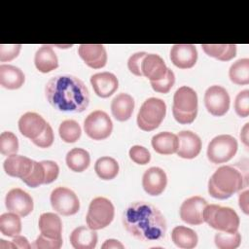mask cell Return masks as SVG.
<instances>
[{"instance_id": "cb8c5ba5", "label": "cell", "mask_w": 249, "mask_h": 249, "mask_svg": "<svg viewBox=\"0 0 249 249\" xmlns=\"http://www.w3.org/2000/svg\"><path fill=\"white\" fill-rule=\"evenodd\" d=\"M38 226L42 234L51 238H62V222L57 214L52 212L41 214Z\"/></svg>"}, {"instance_id": "9c48e42d", "label": "cell", "mask_w": 249, "mask_h": 249, "mask_svg": "<svg viewBox=\"0 0 249 249\" xmlns=\"http://www.w3.org/2000/svg\"><path fill=\"white\" fill-rule=\"evenodd\" d=\"M86 134L93 140H103L110 136L113 123L107 113L101 110L91 112L84 122Z\"/></svg>"}, {"instance_id": "60d3db41", "label": "cell", "mask_w": 249, "mask_h": 249, "mask_svg": "<svg viewBox=\"0 0 249 249\" xmlns=\"http://www.w3.org/2000/svg\"><path fill=\"white\" fill-rule=\"evenodd\" d=\"M129 158L137 164H147L151 160L150 152L143 146L135 145L129 150Z\"/></svg>"}, {"instance_id": "ba28073f", "label": "cell", "mask_w": 249, "mask_h": 249, "mask_svg": "<svg viewBox=\"0 0 249 249\" xmlns=\"http://www.w3.org/2000/svg\"><path fill=\"white\" fill-rule=\"evenodd\" d=\"M236 139L229 134H221L214 137L207 147V158L212 163H224L229 161L237 151Z\"/></svg>"}, {"instance_id": "74e56055", "label": "cell", "mask_w": 249, "mask_h": 249, "mask_svg": "<svg viewBox=\"0 0 249 249\" xmlns=\"http://www.w3.org/2000/svg\"><path fill=\"white\" fill-rule=\"evenodd\" d=\"M150 83L155 91L160 92V93H167L171 89V88L173 87V85L175 83V76H174L173 71L171 69L167 68L166 74L162 79H160L159 81L150 82Z\"/></svg>"}, {"instance_id": "f907efd6", "label": "cell", "mask_w": 249, "mask_h": 249, "mask_svg": "<svg viewBox=\"0 0 249 249\" xmlns=\"http://www.w3.org/2000/svg\"><path fill=\"white\" fill-rule=\"evenodd\" d=\"M6 247H8V248H16L15 245H14V243H13L12 241L7 243L5 240L0 239V248H6Z\"/></svg>"}, {"instance_id": "f546056e", "label": "cell", "mask_w": 249, "mask_h": 249, "mask_svg": "<svg viewBox=\"0 0 249 249\" xmlns=\"http://www.w3.org/2000/svg\"><path fill=\"white\" fill-rule=\"evenodd\" d=\"M90 163V157L88 151L82 148H74L66 155L67 166L75 172L85 171Z\"/></svg>"}, {"instance_id": "4fadbf2b", "label": "cell", "mask_w": 249, "mask_h": 249, "mask_svg": "<svg viewBox=\"0 0 249 249\" xmlns=\"http://www.w3.org/2000/svg\"><path fill=\"white\" fill-rule=\"evenodd\" d=\"M206 205V200L201 196L189 197L181 204L180 218L189 225H201L204 223L203 210Z\"/></svg>"}, {"instance_id": "f6af8a7d", "label": "cell", "mask_w": 249, "mask_h": 249, "mask_svg": "<svg viewBox=\"0 0 249 249\" xmlns=\"http://www.w3.org/2000/svg\"><path fill=\"white\" fill-rule=\"evenodd\" d=\"M41 162L45 168V173H46L45 184H50L54 180H56L59 173V167L57 163L53 160H43Z\"/></svg>"}, {"instance_id": "f1b7e54d", "label": "cell", "mask_w": 249, "mask_h": 249, "mask_svg": "<svg viewBox=\"0 0 249 249\" xmlns=\"http://www.w3.org/2000/svg\"><path fill=\"white\" fill-rule=\"evenodd\" d=\"M204 53L221 61H229L236 55V45L234 44H202Z\"/></svg>"}, {"instance_id": "836d02e7", "label": "cell", "mask_w": 249, "mask_h": 249, "mask_svg": "<svg viewBox=\"0 0 249 249\" xmlns=\"http://www.w3.org/2000/svg\"><path fill=\"white\" fill-rule=\"evenodd\" d=\"M60 138L66 143L76 142L82 133L80 124L74 120L63 121L58 128Z\"/></svg>"}, {"instance_id": "ee69618b", "label": "cell", "mask_w": 249, "mask_h": 249, "mask_svg": "<svg viewBox=\"0 0 249 249\" xmlns=\"http://www.w3.org/2000/svg\"><path fill=\"white\" fill-rule=\"evenodd\" d=\"M32 142L40 148H49L50 146H52L53 142V131L52 126L49 124H47L42 134L36 139L32 140Z\"/></svg>"}, {"instance_id": "83f0119b", "label": "cell", "mask_w": 249, "mask_h": 249, "mask_svg": "<svg viewBox=\"0 0 249 249\" xmlns=\"http://www.w3.org/2000/svg\"><path fill=\"white\" fill-rule=\"evenodd\" d=\"M171 238L177 247L183 249L195 248L198 241V237L196 231L184 226L175 227L172 230Z\"/></svg>"}, {"instance_id": "7a4b0ae2", "label": "cell", "mask_w": 249, "mask_h": 249, "mask_svg": "<svg viewBox=\"0 0 249 249\" xmlns=\"http://www.w3.org/2000/svg\"><path fill=\"white\" fill-rule=\"evenodd\" d=\"M45 93L50 104L62 112L81 113L89 103V89L77 77L58 75L51 78Z\"/></svg>"}, {"instance_id": "9a60e30c", "label": "cell", "mask_w": 249, "mask_h": 249, "mask_svg": "<svg viewBox=\"0 0 249 249\" xmlns=\"http://www.w3.org/2000/svg\"><path fill=\"white\" fill-rule=\"evenodd\" d=\"M78 53L90 68L99 69L106 65L107 53L101 44H82L78 48Z\"/></svg>"}, {"instance_id": "b9f144b4", "label": "cell", "mask_w": 249, "mask_h": 249, "mask_svg": "<svg viewBox=\"0 0 249 249\" xmlns=\"http://www.w3.org/2000/svg\"><path fill=\"white\" fill-rule=\"evenodd\" d=\"M21 49L20 44H14V45H0V61H11L16 58Z\"/></svg>"}, {"instance_id": "3957f363", "label": "cell", "mask_w": 249, "mask_h": 249, "mask_svg": "<svg viewBox=\"0 0 249 249\" xmlns=\"http://www.w3.org/2000/svg\"><path fill=\"white\" fill-rule=\"evenodd\" d=\"M247 172L235 166H220L208 181V193L214 198H229L247 186Z\"/></svg>"}, {"instance_id": "d6a6232c", "label": "cell", "mask_w": 249, "mask_h": 249, "mask_svg": "<svg viewBox=\"0 0 249 249\" xmlns=\"http://www.w3.org/2000/svg\"><path fill=\"white\" fill-rule=\"evenodd\" d=\"M20 216L16 213H4L0 216V231L8 236L14 237L21 231Z\"/></svg>"}, {"instance_id": "7c38bea8", "label": "cell", "mask_w": 249, "mask_h": 249, "mask_svg": "<svg viewBox=\"0 0 249 249\" xmlns=\"http://www.w3.org/2000/svg\"><path fill=\"white\" fill-rule=\"evenodd\" d=\"M5 204L10 212L20 217L27 216L33 210V199L25 191L15 188L8 192L5 197Z\"/></svg>"}, {"instance_id": "4dcf8cb0", "label": "cell", "mask_w": 249, "mask_h": 249, "mask_svg": "<svg viewBox=\"0 0 249 249\" xmlns=\"http://www.w3.org/2000/svg\"><path fill=\"white\" fill-rule=\"evenodd\" d=\"M119 163L111 157H101L94 164V170L97 176L103 180H112L119 173Z\"/></svg>"}, {"instance_id": "484cf974", "label": "cell", "mask_w": 249, "mask_h": 249, "mask_svg": "<svg viewBox=\"0 0 249 249\" xmlns=\"http://www.w3.org/2000/svg\"><path fill=\"white\" fill-rule=\"evenodd\" d=\"M34 63L42 73H49L58 67L57 56L51 46L44 45L39 48L34 56Z\"/></svg>"}, {"instance_id": "8992f818", "label": "cell", "mask_w": 249, "mask_h": 249, "mask_svg": "<svg viewBox=\"0 0 249 249\" xmlns=\"http://www.w3.org/2000/svg\"><path fill=\"white\" fill-rule=\"evenodd\" d=\"M166 114V104L157 97L146 99L137 114V124L144 131H152L160 126Z\"/></svg>"}, {"instance_id": "f35d334b", "label": "cell", "mask_w": 249, "mask_h": 249, "mask_svg": "<svg viewBox=\"0 0 249 249\" xmlns=\"http://www.w3.org/2000/svg\"><path fill=\"white\" fill-rule=\"evenodd\" d=\"M235 113L241 117L246 118L249 115V90L244 89L237 93L234 100Z\"/></svg>"}, {"instance_id": "e0dca14e", "label": "cell", "mask_w": 249, "mask_h": 249, "mask_svg": "<svg viewBox=\"0 0 249 249\" xmlns=\"http://www.w3.org/2000/svg\"><path fill=\"white\" fill-rule=\"evenodd\" d=\"M166 184V173L160 167H150L143 174L142 186L144 191L150 196L160 195L164 191Z\"/></svg>"}, {"instance_id": "d6986e66", "label": "cell", "mask_w": 249, "mask_h": 249, "mask_svg": "<svg viewBox=\"0 0 249 249\" xmlns=\"http://www.w3.org/2000/svg\"><path fill=\"white\" fill-rule=\"evenodd\" d=\"M90 84L96 95L102 98L111 96L119 88L118 78L110 72L93 74L90 77Z\"/></svg>"}, {"instance_id": "e575fe53", "label": "cell", "mask_w": 249, "mask_h": 249, "mask_svg": "<svg viewBox=\"0 0 249 249\" xmlns=\"http://www.w3.org/2000/svg\"><path fill=\"white\" fill-rule=\"evenodd\" d=\"M214 241L220 249H234L240 245L241 235L237 231L233 232L218 231L214 236Z\"/></svg>"}, {"instance_id": "4316f807", "label": "cell", "mask_w": 249, "mask_h": 249, "mask_svg": "<svg viewBox=\"0 0 249 249\" xmlns=\"http://www.w3.org/2000/svg\"><path fill=\"white\" fill-rule=\"evenodd\" d=\"M153 149L160 155H171L176 153L178 148V137L176 134L168 131L160 132L152 138Z\"/></svg>"}, {"instance_id": "ffe728a7", "label": "cell", "mask_w": 249, "mask_h": 249, "mask_svg": "<svg viewBox=\"0 0 249 249\" xmlns=\"http://www.w3.org/2000/svg\"><path fill=\"white\" fill-rule=\"evenodd\" d=\"M167 71V67L163 59L156 53H147L141 62L142 75L150 80V82L162 79Z\"/></svg>"}, {"instance_id": "5b68a950", "label": "cell", "mask_w": 249, "mask_h": 249, "mask_svg": "<svg viewBox=\"0 0 249 249\" xmlns=\"http://www.w3.org/2000/svg\"><path fill=\"white\" fill-rule=\"evenodd\" d=\"M203 220L219 231L233 232L238 230L239 217L231 207L207 204L203 210Z\"/></svg>"}, {"instance_id": "2e32d148", "label": "cell", "mask_w": 249, "mask_h": 249, "mask_svg": "<svg viewBox=\"0 0 249 249\" xmlns=\"http://www.w3.org/2000/svg\"><path fill=\"white\" fill-rule=\"evenodd\" d=\"M178 137L177 155L183 159H194L200 153L201 140L197 134L190 130L180 131Z\"/></svg>"}, {"instance_id": "8fae6325", "label": "cell", "mask_w": 249, "mask_h": 249, "mask_svg": "<svg viewBox=\"0 0 249 249\" xmlns=\"http://www.w3.org/2000/svg\"><path fill=\"white\" fill-rule=\"evenodd\" d=\"M230 95L225 88L211 86L204 93V105L207 111L216 117L224 116L230 108Z\"/></svg>"}, {"instance_id": "7dc6e473", "label": "cell", "mask_w": 249, "mask_h": 249, "mask_svg": "<svg viewBox=\"0 0 249 249\" xmlns=\"http://www.w3.org/2000/svg\"><path fill=\"white\" fill-rule=\"evenodd\" d=\"M248 194L249 192L246 190L244 192H242L239 196H238V201H239V207L241 208V210L245 213L248 214L249 213V207H248Z\"/></svg>"}, {"instance_id": "52a82bcc", "label": "cell", "mask_w": 249, "mask_h": 249, "mask_svg": "<svg viewBox=\"0 0 249 249\" xmlns=\"http://www.w3.org/2000/svg\"><path fill=\"white\" fill-rule=\"evenodd\" d=\"M115 208L113 203L106 197L93 198L89 206L86 217L87 225L91 230L97 231L106 228L114 219Z\"/></svg>"}, {"instance_id": "1f68e13d", "label": "cell", "mask_w": 249, "mask_h": 249, "mask_svg": "<svg viewBox=\"0 0 249 249\" xmlns=\"http://www.w3.org/2000/svg\"><path fill=\"white\" fill-rule=\"evenodd\" d=\"M231 81L235 85L249 84V59L240 58L233 62L229 70Z\"/></svg>"}, {"instance_id": "8d00e7d4", "label": "cell", "mask_w": 249, "mask_h": 249, "mask_svg": "<svg viewBox=\"0 0 249 249\" xmlns=\"http://www.w3.org/2000/svg\"><path fill=\"white\" fill-rule=\"evenodd\" d=\"M46 173L42 162L33 161V166L29 174L22 179V181L31 188H36L42 184H45Z\"/></svg>"}, {"instance_id": "ab89813d", "label": "cell", "mask_w": 249, "mask_h": 249, "mask_svg": "<svg viewBox=\"0 0 249 249\" xmlns=\"http://www.w3.org/2000/svg\"><path fill=\"white\" fill-rule=\"evenodd\" d=\"M62 238H51L44 234H40L36 240L31 244V248L35 249H59L62 246Z\"/></svg>"}, {"instance_id": "5bb4252c", "label": "cell", "mask_w": 249, "mask_h": 249, "mask_svg": "<svg viewBox=\"0 0 249 249\" xmlns=\"http://www.w3.org/2000/svg\"><path fill=\"white\" fill-rule=\"evenodd\" d=\"M171 62L180 69L192 68L197 60V51L192 44H176L170 50Z\"/></svg>"}, {"instance_id": "bcb514c9", "label": "cell", "mask_w": 249, "mask_h": 249, "mask_svg": "<svg viewBox=\"0 0 249 249\" xmlns=\"http://www.w3.org/2000/svg\"><path fill=\"white\" fill-rule=\"evenodd\" d=\"M12 242L14 243L16 248H20V249H29V248H31V244L28 242L27 238L22 236V235H19V234L14 236Z\"/></svg>"}, {"instance_id": "30bf717a", "label": "cell", "mask_w": 249, "mask_h": 249, "mask_svg": "<svg viewBox=\"0 0 249 249\" xmlns=\"http://www.w3.org/2000/svg\"><path fill=\"white\" fill-rule=\"evenodd\" d=\"M51 204L54 211L70 216L76 214L80 209V201L76 194L65 187H57L51 194Z\"/></svg>"}, {"instance_id": "d4e9b609", "label": "cell", "mask_w": 249, "mask_h": 249, "mask_svg": "<svg viewBox=\"0 0 249 249\" xmlns=\"http://www.w3.org/2000/svg\"><path fill=\"white\" fill-rule=\"evenodd\" d=\"M23 72L14 65H0V85L8 89H19L24 83Z\"/></svg>"}, {"instance_id": "7bdbcfd3", "label": "cell", "mask_w": 249, "mask_h": 249, "mask_svg": "<svg viewBox=\"0 0 249 249\" xmlns=\"http://www.w3.org/2000/svg\"><path fill=\"white\" fill-rule=\"evenodd\" d=\"M147 54V53L145 52H138L133 53L132 55L129 56L128 60H127V67L128 70L135 76H143L142 72H141V62L143 57Z\"/></svg>"}, {"instance_id": "d590c367", "label": "cell", "mask_w": 249, "mask_h": 249, "mask_svg": "<svg viewBox=\"0 0 249 249\" xmlns=\"http://www.w3.org/2000/svg\"><path fill=\"white\" fill-rule=\"evenodd\" d=\"M18 151V140L11 131H4L0 135V152L4 156L17 154Z\"/></svg>"}, {"instance_id": "277c9868", "label": "cell", "mask_w": 249, "mask_h": 249, "mask_svg": "<svg viewBox=\"0 0 249 249\" xmlns=\"http://www.w3.org/2000/svg\"><path fill=\"white\" fill-rule=\"evenodd\" d=\"M172 113L181 124H192L197 115V95L190 87L179 88L173 96Z\"/></svg>"}, {"instance_id": "603a6c76", "label": "cell", "mask_w": 249, "mask_h": 249, "mask_svg": "<svg viewBox=\"0 0 249 249\" xmlns=\"http://www.w3.org/2000/svg\"><path fill=\"white\" fill-rule=\"evenodd\" d=\"M70 243L75 249H93L97 243V233L89 227H78L70 234Z\"/></svg>"}, {"instance_id": "6da1fadb", "label": "cell", "mask_w": 249, "mask_h": 249, "mask_svg": "<svg viewBox=\"0 0 249 249\" xmlns=\"http://www.w3.org/2000/svg\"><path fill=\"white\" fill-rule=\"evenodd\" d=\"M125 230L141 241H158L164 237L166 222L161 212L145 201H135L127 206L123 215Z\"/></svg>"}, {"instance_id": "ac0fdd59", "label": "cell", "mask_w": 249, "mask_h": 249, "mask_svg": "<svg viewBox=\"0 0 249 249\" xmlns=\"http://www.w3.org/2000/svg\"><path fill=\"white\" fill-rule=\"evenodd\" d=\"M47 124L48 123L39 114L27 112L18 120V129L23 136L34 140L42 134Z\"/></svg>"}, {"instance_id": "c3c4849f", "label": "cell", "mask_w": 249, "mask_h": 249, "mask_svg": "<svg viewBox=\"0 0 249 249\" xmlns=\"http://www.w3.org/2000/svg\"><path fill=\"white\" fill-rule=\"evenodd\" d=\"M124 246L118 240L116 239H107L105 240V242L102 244V248L103 249H123Z\"/></svg>"}, {"instance_id": "44dd1931", "label": "cell", "mask_w": 249, "mask_h": 249, "mask_svg": "<svg viewBox=\"0 0 249 249\" xmlns=\"http://www.w3.org/2000/svg\"><path fill=\"white\" fill-rule=\"evenodd\" d=\"M33 161L31 159L18 156V155H11L4 160L3 166L5 172L12 177H18L21 180L25 178L32 169Z\"/></svg>"}, {"instance_id": "7402d4cb", "label": "cell", "mask_w": 249, "mask_h": 249, "mask_svg": "<svg viewBox=\"0 0 249 249\" xmlns=\"http://www.w3.org/2000/svg\"><path fill=\"white\" fill-rule=\"evenodd\" d=\"M134 100L128 93H119L111 102V112L113 117L119 122L127 121L133 112Z\"/></svg>"}, {"instance_id": "681fc988", "label": "cell", "mask_w": 249, "mask_h": 249, "mask_svg": "<svg viewBox=\"0 0 249 249\" xmlns=\"http://www.w3.org/2000/svg\"><path fill=\"white\" fill-rule=\"evenodd\" d=\"M248 124H249L248 123L245 124L240 133V138L246 147H248Z\"/></svg>"}]
</instances>
